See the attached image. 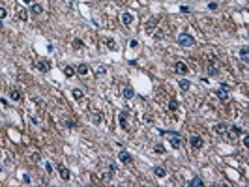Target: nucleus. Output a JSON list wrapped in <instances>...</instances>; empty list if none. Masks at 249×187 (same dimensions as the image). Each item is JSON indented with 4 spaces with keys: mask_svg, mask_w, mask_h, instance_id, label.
Segmentation results:
<instances>
[{
    "mask_svg": "<svg viewBox=\"0 0 249 187\" xmlns=\"http://www.w3.org/2000/svg\"><path fill=\"white\" fill-rule=\"evenodd\" d=\"M0 25H2V21H0Z\"/></svg>",
    "mask_w": 249,
    "mask_h": 187,
    "instance_id": "obj_41",
    "label": "nucleus"
},
{
    "mask_svg": "<svg viewBox=\"0 0 249 187\" xmlns=\"http://www.w3.org/2000/svg\"><path fill=\"white\" fill-rule=\"evenodd\" d=\"M8 17V12H6V8H0V21L6 19Z\"/></svg>",
    "mask_w": 249,
    "mask_h": 187,
    "instance_id": "obj_34",
    "label": "nucleus"
},
{
    "mask_svg": "<svg viewBox=\"0 0 249 187\" xmlns=\"http://www.w3.org/2000/svg\"><path fill=\"white\" fill-rule=\"evenodd\" d=\"M215 94H217V97L221 101H227L229 99V92H227V88L223 86V88H219V90H215Z\"/></svg>",
    "mask_w": 249,
    "mask_h": 187,
    "instance_id": "obj_11",
    "label": "nucleus"
},
{
    "mask_svg": "<svg viewBox=\"0 0 249 187\" xmlns=\"http://www.w3.org/2000/svg\"><path fill=\"white\" fill-rule=\"evenodd\" d=\"M154 152H156V153H165V146H163V144H156Z\"/></svg>",
    "mask_w": 249,
    "mask_h": 187,
    "instance_id": "obj_31",
    "label": "nucleus"
},
{
    "mask_svg": "<svg viewBox=\"0 0 249 187\" xmlns=\"http://www.w3.org/2000/svg\"><path fill=\"white\" fill-rule=\"evenodd\" d=\"M45 170H47V172H49V174H51V172H52V167H51V163H45Z\"/></svg>",
    "mask_w": 249,
    "mask_h": 187,
    "instance_id": "obj_38",
    "label": "nucleus"
},
{
    "mask_svg": "<svg viewBox=\"0 0 249 187\" xmlns=\"http://www.w3.org/2000/svg\"><path fill=\"white\" fill-rule=\"evenodd\" d=\"M30 13L32 15H41L43 13V6L41 4H32L30 6Z\"/></svg>",
    "mask_w": 249,
    "mask_h": 187,
    "instance_id": "obj_12",
    "label": "nucleus"
},
{
    "mask_svg": "<svg viewBox=\"0 0 249 187\" xmlns=\"http://www.w3.org/2000/svg\"><path fill=\"white\" fill-rule=\"evenodd\" d=\"M230 133H232V135H242V127L232 125V127H230Z\"/></svg>",
    "mask_w": 249,
    "mask_h": 187,
    "instance_id": "obj_29",
    "label": "nucleus"
},
{
    "mask_svg": "<svg viewBox=\"0 0 249 187\" xmlns=\"http://www.w3.org/2000/svg\"><path fill=\"white\" fill-rule=\"evenodd\" d=\"M101 180H103V182H109V180H111V174H109V172H103V174H101Z\"/></svg>",
    "mask_w": 249,
    "mask_h": 187,
    "instance_id": "obj_35",
    "label": "nucleus"
},
{
    "mask_svg": "<svg viewBox=\"0 0 249 187\" xmlns=\"http://www.w3.org/2000/svg\"><path fill=\"white\" fill-rule=\"evenodd\" d=\"M189 142H191V146H193L195 150H199V148L204 146V140H202V137H199V135H193V137L189 139Z\"/></svg>",
    "mask_w": 249,
    "mask_h": 187,
    "instance_id": "obj_5",
    "label": "nucleus"
},
{
    "mask_svg": "<svg viewBox=\"0 0 249 187\" xmlns=\"http://www.w3.org/2000/svg\"><path fill=\"white\" fill-rule=\"evenodd\" d=\"M137 45H139V41H137V39H131V41H129V47H131V49H135Z\"/></svg>",
    "mask_w": 249,
    "mask_h": 187,
    "instance_id": "obj_37",
    "label": "nucleus"
},
{
    "mask_svg": "<svg viewBox=\"0 0 249 187\" xmlns=\"http://www.w3.org/2000/svg\"><path fill=\"white\" fill-rule=\"evenodd\" d=\"M30 161L39 163V161H41V153H39V152H32V153H30Z\"/></svg>",
    "mask_w": 249,
    "mask_h": 187,
    "instance_id": "obj_25",
    "label": "nucleus"
},
{
    "mask_svg": "<svg viewBox=\"0 0 249 187\" xmlns=\"http://www.w3.org/2000/svg\"><path fill=\"white\" fill-rule=\"evenodd\" d=\"M9 97H12L13 101H21V92L17 88H12V90H9Z\"/></svg>",
    "mask_w": 249,
    "mask_h": 187,
    "instance_id": "obj_18",
    "label": "nucleus"
},
{
    "mask_svg": "<svg viewBox=\"0 0 249 187\" xmlns=\"http://www.w3.org/2000/svg\"><path fill=\"white\" fill-rule=\"evenodd\" d=\"M105 73H107V69L103 68V65H99V68L96 69V75H97V77H101V75H105Z\"/></svg>",
    "mask_w": 249,
    "mask_h": 187,
    "instance_id": "obj_32",
    "label": "nucleus"
},
{
    "mask_svg": "<svg viewBox=\"0 0 249 187\" xmlns=\"http://www.w3.org/2000/svg\"><path fill=\"white\" fill-rule=\"evenodd\" d=\"M178 45H182V47H193L195 45V38L191 34H187V32H182V34L178 36Z\"/></svg>",
    "mask_w": 249,
    "mask_h": 187,
    "instance_id": "obj_1",
    "label": "nucleus"
},
{
    "mask_svg": "<svg viewBox=\"0 0 249 187\" xmlns=\"http://www.w3.org/2000/svg\"><path fill=\"white\" fill-rule=\"evenodd\" d=\"M23 2H25V4H30V0H23Z\"/></svg>",
    "mask_w": 249,
    "mask_h": 187,
    "instance_id": "obj_40",
    "label": "nucleus"
},
{
    "mask_svg": "<svg viewBox=\"0 0 249 187\" xmlns=\"http://www.w3.org/2000/svg\"><path fill=\"white\" fill-rule=\"evenodd\" d=\"M122 23L126 25V26H129V25H133V15L131 13H122Z\"/></svg>",
    "mask_w": 249,
    "mask_h": 187,
    "instance_id": "obj_15",
    "label": "nucleus"
},
{
    "mask_svg": "<svg viewBox=\"0 0 249 187\" xmlns=\"http://www.w3.org/2000/svg\"><path fill=\"white\" fill-rule=\"evenodd\" d=\"M56 170H58L60 178H62L64 182H68V180L71 178V172H69V169H68V167H64V165H58V167H56Z\"/></svg>",
    "mask_w": 249,
    "mask_h": 187,
    "instance_id": "obj_4",
    "label": "nucleus"
},
{
    "mask_svg": "<svg viewBox=\"0 0 249 187\" xmlns=\"http://www.w3.org/2000/svg\"><path fill=\"white\" fill-rule=\"evenodd\" d=\"M15 13H17V17L21 19V21H26L28 19V12L25 8H21V6H15Z\"/></svg>",
    "mask_w": 249,
    "mask_h": 187,
    "instance_id": "obj_9",
    "label": "nucleus"
},
{
    "mask_svg": "<svg viewBox=\"0 0 249 187\" xmlns=\"http://www.w3.org/2000/svg\"><path fill=\"white\" fill-rule=\"evenodd\" d=\"M154 36H156V39H161V38H163V30L156 28V30H154Z\"/></svg>",
    "mask_w": 249,
    "mask_h": 187,
    "instance_id": "obj_33",
    "label": "nucleus"
},
{
    "mask_svg": "<svg viewBox=\"0 0 249 187\" xmlns=\"http://www.w3.org/2000/svg\"><path fill=\"white\" fill-rule=\"evenodd\" d=\"M71 95H73V99H75V101H81L82 97H84V94H82L81 88H73V90H71Z\"/></svg>",
    "mask_w": 249,
    "mask_h": 187,
    "instance_id": "obj_13",
    "label": "nucleus"
},
{
    "mask_svg": "<svg viewBox=\"0 0 249 187\" xmlns=\"http://www.w3.org/2000/svg\"><path fill=\"white\" fill-rule=\"evenodd\" d=\"M36 68H38L39 71H43V73H45V71H49V69H51V64H49L47 60H38V62H36Z\"/></svg>",
    "mask_w": 249,
    "mask_h": 187,
    "instance_id": "obj_8",
    "label": "nucleus"
},
{
    "mask_svg": "<svg viewBox=\"0 0 249 187\" xmlns=\"http://www.w3.org/2000/svg\"><path fill=\"white\" fill-rule=\"evenodd\" d=\"M122 95H124V99H133V97H135V90L131 86H126L122 90Z\"/></svg>",
    "mask_w": 249,
    "mask_h": 187,
    "instance_id": "obj_10",
    "label": "nucleus"
},
{
    "mask_svg": "<svg viewBox=\"0 0 249 187\" xmlns=\"http://www.w3.org/2000/svg\"><path fill=\"white\" fill-rule=\"evenodd\" d=\"M178 107H180V105H178L176 99H170V101H169V109H170L172 112H176V111H178Z\"/></svg>",
    "mask_w": 249,
    "mask_h": 187,
    "instance_id": "obj_26",
    "label": "nucleus"
},
{
    "mask_svg": "<svg viewBox=\"0 0 249 187\" xmlns=\"http://www.w3.org/2000/svg\"><path fill=\"white\" fill-rule=\"evenodd\" d=\"M180 88L186 92V90H189V88H191V82H189L187 79H180Z\"/></svg>",
    "mask_w": 249,
    "mask_h": 187,
    "instance_id": "obj_23",
    "label": "nucleus"
},
{
    "mask_svg": "<svg viewBox=\"0 0 249 187\" xmlns=\"http://www.w3.org/2000/svg\"><path fill=\"white\" fill-rule=\"evenodd\" d=\"M174 71H176L178 75H187L189 69H187V65L183 64V62H176V64H174Z\"/></svg>",
    "mask_w": 249,
    "mask_h": 187,
    "instance_id": "obj_6",
    "label": "nucleus"
},
{
    "mask_svg": "<svg viewBox=\"0 0 249 187\" xmlns=\"http://www.w3.org/2000/svg\"><path fill=\"white\" fill-rule=\"evenodd\" d=\"M157 23H159V17H152L150 21H146V25H144V30L148 32V34H154V30L157 28Z\"/></svg>",
    "mask_w": 249,
    "mask_h": 187,
    "instance_id": "obj_3",
    "label": "nucleus"
},
{
    "mask_svg": "<svg viewBox=\"0 0 249 187\" xmlns=\"http://www.w3.org/2000/svg\"><path fill=\"white\" fill-rule=\"evenodd\" d=\"M64 75H66L68 79H71V77L75 75V68H71V65H66V68H64Z\"/></svg>",
    "mask_w": 249,
    "mask_h": 187,
    "instance_id": "obj_21",
    "label": "nucleus"
},
{
    "mask_svg": "<svg viewBox=\"0 0 249 187\" xmlns=\"http://www.w3.org/2000/svg\"><path fill=\"white\" fill-rule=\"evenodd\" d=\"M23 182H25V183H30V176H28V174L23 176Z\"/></svg>",
    "mask_w": 249,
    "mask_h": 187,
    "instance_id": "obj_39",
    "label": "nucleus"
},
{
    "mask_svg": "<svg viewBox=\"0 0 249 187\" xmlns=\"http://www.w3.org/2000/svg\"><path fill=\"white\" fill-rule=\"evenodd\" d=\"M180 135H172V139H170V144H172V148L174 150H180L182 148V140L178 139Z\"/></svg>",
    "mask_w": 249,
    "mask_h": 187,
    "instance_id": "obj_14",
    "label": "nucleus"
},
{
    "mask_svg": "<svg viewBox=\"0 0 249 187\" xmlns=\"http://www.w3.org/2000/svg\"><path fill=\"white\" fill-rule=\"evenodd\" d=\"M77 75L86 77V75H88V65H86V64H79L77 65Z\"/></svg>",
    "mask_w": 249,
    "mask_h": 187,
    "instance_id": "obj_16",
    "label": "nucleus"
},
{
    "mask_svg": "<svg viewBox=\"0 0 249 187\" xmlns=\"http://www.w3.org/2000/svg\"><path fill=\"white\" fill-rule=\"evenodd\" d=\"M154 174L157 176V178H165V176H167V169H165V167H156V169H154Z\"/></svg>",
    "mask_w": 249,
    "mask_h": 187,
    "instance_id": "obj_17",
    "label": "nucleus"
},
{
    "mask_svg": "<svg viewBox=\"0 0 249 187\" xmlns=\"http://www.w3.org/2000/svg\"><path fill=\"white\" fill-rule=\"evenodd\" d=\"M107 47H109L111 51H116V43H114V39H111V38L107 39Z\"/></svg>",
    "mask_w": 249,
    "mask_h": 187,
    "instance_id": "obj_30",
    "label": "nucleus"
},
{
    "mask_svg": "<svg viewBox=\"0 0 249 187\" xmlns=\"http://www.w3.org/2000/svg\"><path fill=\"white\" fill-rule=\"evenodd\" d=\"M214 129H215V133H219V135H225L227 131H229V127H227L225 124H217V125H215Z\"/></svg>",
    "mask_w": 249,
    "mask_h": 187,
    "instance_id": "obj_20",
    "label": "nucleus"
},
{
    "mask_svg": "<svg viewBox=\"0 0 249 187\" xmlns=\"http://www.w3.org/2000/svg\"><path fill=\"white\" fill-rule=\"evenodd\" d=\"M187 185H191V187H193V185H199V187H200V185H204V182H202L200 178H193V180L187 182Z\"/></svg>",
    "mask_w": 249,
    "mask_h": 187,
    "instance_id": "obj_27",
    "label": "nucleus"
},
{
    "mask_svg": "<svg viewBox=\"0 0 249 187\" xmlns=\"http://www.w3.org/2000/svg\"><path fill=\"white\" fill-rule=\"evenodd\" d=\"M66 125H68V127H75V125H77V122H73V120H66Z\"/></svg>",
    "mask_w": 249,
    "mask_h": 187,
    "instance_id": "obj_36",
    "label": "nucleus"
},
{
    "mask_svg": "<svg viewBox=\"0 0 249 187\" xmlns=\"http://www.w3.org/2000/svg\"><path fill=\"white\" fill-rule=\"evenodd\" d=\"M118 124H120V127L127 129V112H126V111L118 112Z\"/></svg>",
    "mask_w": 249,
    "mask_h": 187,
    "instance_id": "obj_7",
    "label": "nucleus"
},
{
    "mask_svg": "<svg viewBox=\"0 0 249 187\" xmlns=\"http://www.w3.org/2000/svg\"><path fill=\"white\" fill-rule=\"evenodd\" d=\"M206 71H208V75H210V77H215V75H217V68H215L214 64H208Z\"/></svg>",
    "mask_w": 249,
    "mask_h": 187,
    "instance_id": "obj_24",
    "label": "nucleus"
},
{
    "mask_svg": "<svg viewBox=\"0 0 249 187\" xmlns=\"http://www.w3.org/2000/svg\"><path fill=\"white\" fill-rule=\"evenodd\" d=\"M71 47H73L75 51H79V49H82V47H84V41H82V39H73Z\"/></svg>",
    "mask_w": 249,
    "mask_h": 187,
    "instance_id": "obj_22",
    "label": "nucleus"
},
{
    "mask_svg": "<svg viewBox=\"0 0 249 187\" xmlns=\"http://www.w3.org/2000/svg\"><path fill=\"white\" fill-rule=\"evenodd\" d=\"M92 122H94V125H101V122H103V114H99V112L92 114Z\"/></svg>",
    "mask_w": 249,
    "mask_h": 187,
    "instance_id": "obj_19",
    "label": "nucleus"
},
{
    "mask_svg": "<svg viewBox=\"0 0 249 187\" xmlns=\"http://www.w3.org/2000/svg\"><path fill=\"white\" fill-rule=\"evenodd\" d=\"M240 56H242V60H244V62H247V60H249V56H247V47H242V49H240Z\"/></svg>",
    "mask_w": 249,
    "mask_h": 187,
    "instance_id": "obj_28",
    "label": "nucleus"
},
{
    "mask_svg": "<svg viewBox=\"0 0 249 187\" xmlns=\"http://www.w3.org/2000/svg\"><path fill=\"white\" fill-rule=\"evenodd\" d=\"M118 159H120L122 165H131V163H133V155H131L129 152H126V150L118 152Z\"/></svg>",
    "mask_w": 249,
    "mask_h": 187,
    "instance_id": "obj_2",
    "label": "nucleus"
}]
</instances>
